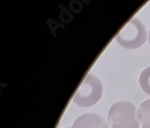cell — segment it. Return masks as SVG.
Returning <instances> with one entry per match:
<instances>
[{
	"label": "cell",
	"mask_w": 150,
	"mask_h": 128,
	"mask_svg": "<svg viewBox=\"0 0 150 128\" xmlns=\"http://www.w3.org/2000/svg\"><path fill=\"white\" fill-rule=\"evenodd\" d=\"M146 41V30L143 23L131 19L116 36V41L124 49L135 50L141 47Z\"/></svg>",
	"instance_id": "obj_1"
},
{
	"label": "cell",
	"mask_w": 150,
	"mask_h": 128,
	"mask_svg": "<svg viewBox=\"0 0 150 128\" xmlns=\"http://www.w3.org/2000/svg\"><path fill=\"white\" fill-rule=\"evenodd\" d=\"M136 111V107L130 102H117L109 110L108 121L112 128H139Z\"/></svg>",
	"instance_id": "obj_2"
},
{
	"label": "cell",
	"mask_w": 150,
	"mask_h": 128,
	"mask_svg": "<svg viewBox=\"0 0 150 128\" xmlns=\"http://www.w3.org/2000/svg\"><path fill=\"white\" fill-rule=\"evenodd\" d=\"M103 94V85L98 78L87 75L81 83L73 101L79 107H88L96 104Z\"/></svg>",
	"instance_id": "obj_3"
},
{
	"label": "cell",
	"mask_w": 150,
	"mask_h": 128,
	"mask_svg": "<svg viewBox=\"0 0 150 128\" xmlns=\"http://www.w3.org/2000/svg\"><path fill=\"white\" fill-rule=\"evenodd\" d=\"M71 128H109L103 118L96 114L88 113L78 117Z\"/></svg>",
	"instance_id": "obj_4"
},
{
	"label": "cell",
	"mask_w": 150,
	"mask_h": 128,
	"mask_svg": "<svg viewBox=\"0 0 150 128\" xmlns=\"http://www.w3.org/2000/svg\"><path fill=\"white\" fill-rule=\"evenodd\" d=\"M139 121L142 128H150V99L144 101L137 111Z\"/></svg>",
	"instance_id": "obj_5"
},
{
	"label": "cell",
	"mask_w": 150,
	"mask_h": 128,
	"mask_svg": "<svg viewBox=\"0 0 150 128\" xmlns=\"http://www.w3.org/2000/svg\"><path fill=\"white\" fill-rule=\"evenodd\" d=\"M139 85L142 90L150 96V67L146 68L139 76Z\"/></svg>",
	"instance_id": "obj_6"
},
{
	"label": "cell",
	"mask_w": 150,
	"mask_h": 128,
	"mask_svg": "<svg viewBox=\"0 0 150 128\" xmlns=\"http://www.w3.org/2000/svg\"><path fill=\"white\" fill-rule=\"evenodd\" d=\"M148 41H149V44H150V31H149V34H148Z\"/></svg>",
	"instance_id": "obj_7"
}]
</instances>
